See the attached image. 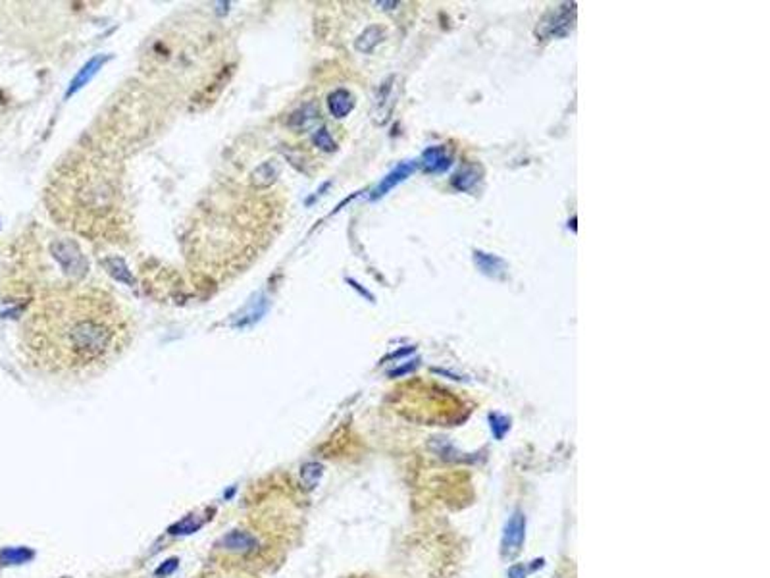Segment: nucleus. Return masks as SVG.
<instances>
[{"mask_svg":"<svg viewBox=\"0 0 770 578\" xmlns=\"http://www.w3.org/2000/svg\"><path fill=\"white\" fill-rule=\"evenodd\" d=\"M133 333V314L116 295L98 285H64L35 301L21 342L37 368L81 378L114 363Z\"/></svg>","mask_w":770,"mask_h":578,"instance_id":"nucleus-1","label":"nucleus"},{"mask_svg":"<svg viewBox=\"0 0 770 578\" xmlns=\"http://www.w3.org/2000/svg\"><path fill=\"white\" fill-rule=\"evenodd\" d=\"M576 21V4H560L551 12H547L543 20L537 25V37L541 39H558L568 35Z\"/></svg>","mask_w":770,"mask_h":578,"instance_id":"nucleus-2","label":"nucleus"},{"mask_svg":"<svg viewBox=\"0 0 770 578\" xmlns=\"http://www.w3.org/2000/svg\"><path fill=\"white\" fill-rule=\"evenodd\" d=\"M524 538H526V515L522 511H514L503 529V540H501L503 557H514L517 553H520V549L524 546Z\"/></svg>","mask_w":770,"mask_h":578,"instance_id":"nucleus-3","label":"nucleus"},{"mask_svg":"<svg viewBox=\"0 0 770 578\" xmlns=\"http://www.w3.org/2000/svg\"><path fill=\"white\" fill-rule=\"evenodd\" d=\"M397 102V78L391 76L387 81H383V85L380 89V95H378V102H376V122H387L393 107Z\"/></svg>","mask_w":770,"mask_h":578,"instance_id":"nucleus-4","label":"nucleus"},{"mask_svg":"<svg viewBox=\"0 0 770 578\" xmlns=\"http://www.w3.org/2000/svg\"><path fill=\"white\" fill-rule=\"evenodd\" d=\"M218 548L225 549V551H234V553H249V551H254L258 548V542L249 532L234 530L218 542Z\"/></svg>","mask_w":770,"mask_h":578,"instance_id":"nucleus-5","label":"nucleus"},{"mask_svg":"<svg viewBox=\"0 0 770 578\" xmlns=\"http://www.w3.org/2000/svg\"><path fill=\"white\" fill-rule=\"evenodd\" d=\"M420 164L428 174H441V172H447L451 168V157L445 153L443 147H429L422 155Z\"/></svg>","mask_w":770,"mask_h":578,"instance_id":"nucleus-6","label":"nucleus"},{"mask_svg":"<svg viewBox=\"0 0 770 578\" xmlns=\"http://www.w3.org/2000/svg\"><path fill=\"white\" fill-rule=\"evenodd\" d=\"M474 265L478 266V270L482 274L489 276V278H503L507 272V265L503 258H499L495 255H489L484 251H476L474 253Z\"/></svg>","mask_w":770,"mask_h":578,"instance_id":"nucleus-7","label":"nucleus"},{"mask_svg":"<svg viewBox=\"0 0 770 578\" xmlns=\"http://www.w3.org/2000/svg\"><path fill=\"white\" fill-rule=\"evenodd\" d=\"M35 559V551L31 548H4L0 549V565H23Z\"/></svg>","mask_w":770,"mask_h":578,"instance_id":"nucleus-8","label":"nucleus"},{"mask_svg":"<svg viewBox=\"0 0 770 578\" xmlns=\"http://www.w3.org/2000/svg\"><path fill=\"white\" fill-rule=\"evenodd\" d=\"M324 474V467L320 465V463H306V465H302L301 469V484L304 486V490L313 491L318 484H320V478H322Z\"/></svg>","mask_w":770,"mask_h":578,"instance_id":"nucleus-9","label":"nucleus"},{"mask_svg":"<svg viewBox=\"0 0 770 578\" xmlns=\"http://www.w3.org/2000/svg\"><path fill=\"white\" fill-rule=\"evenodd\" d=\"M352 104H354L352 97L347 91H335L332 97H330V110H332L333 116H337V118L347 116L352 110Z\"/></svg>","mask_w":770,"mask_h":578,"instance_id":"nucleus-10","label":"nucleus"},{"mask_svg":"<svg viewBox=\"0 0 770 578\" xmlns=\"http://www.w3.org/2000/svg\"><path fill=\"white\" fill-rule=\"evenodd\" d=\"M381 41H383V30L378 25H372L356 39V49L361 52H370L376 45H380Z\"/></svg>","mask_w":770,"mask_h":578,"instance_id":"nucleus-11","label":"nucleus"},{"mask_svg":"<svg viewBox=\"0 0 770 578\" xmlns=\"http://www.w3.org/2000/svg\"><path fill=\"white\" fill-rule=\"evenodd\" d=\"M205 519H199V517H195V515H191V517H187V519H183L181 522H176L174 526H170V534H193V532H196V530H201L203 526H205Z\"/></svg>","mask_w":770,"mask_h":578,"instance_id":"nucleus-12","label":"nucleus"},{"mask_svg":"<svg viewBox=\"0 0 770 578\" xmlns=\"http://www.w3.org/2000/svg\"><path fill=\"white\" fill-rule=\"evenodd\" d=\"M478 181V174H476V170H472V168H466V170H460L457 176L453 177V186L457 187L458 191H468V189H472V186Z\"/></svg>","mask_w":770,"mask_h":578,"instance_id":"nucleus-13","label":"nucleus"},{"mask_svg":"<svg viewBox=\"0 0 770 578\" xmlns=\"http://www.w3.org/2000/svg\"><path fill=\"white\" fill-rule=\"evenodd\" d=\"M489 422H491V432H493L495 440H503L505 434L510 430V421L503 414H497V412L489 414Z\"/></svg>","mask_w":770,"mask_h":578,"instance_id":"nucleus-14","label":"nucleus"},{"mask_svg":"<svg viewBox=\"0 0 770 578\" xmlns=\"http://www.w3.org/2000/svg\"><path fill=\"white\" fill-rule=\"evenodd\" d=\"M410 170H412V166H410V164H405V166L397 168V170H395V172H393V174H391V176L387 177V181H383V186H381L380 193H383V191H387L389 187H393V186H395V184H399V181H403V179H405V177H407V176H409V174H410Z\"/></svg>","mask_w":770,"mask_h":578,"instance_id":"nucleus-15","label":"nucleus"},{"mask_svg":"<svg viewBox=\"0 0 770 578\" xmlns=\"http://www.w3.org/2000/svg\"><path fill=\"white\" fill-rule=\"evenodd\" d=\"M536 565H514V567L508 568V578H526L530 573H534L536 568L543 567V559H539V561H534Z\"/></svg>","mask_w":770,"mask_h":578,"instance_id":"nucleus-16","label":"nucleus"},{"mask_svg":"<svg viewBox=\"0 0 770 578\" xmlns=\"http://www.w3.org/2000/svg\"><path fill=\"white\" fill-rule=\"evenodd\" d=\"M177 565H179V559L177 557L168 559L166 563H162V565L157 568V577H168V575H172V573L177 568Z\"/></svg>","mask_w":770,"mask_h":578,"instance_id":"nucleus-17","label":"nucleus"},{"mask_svg":"<svg viewBox=\"0 0 770 578\" xmlns=\"http://www.w3.org/2000/svg\"><path fill=\"white\" fill-rule=\"evenodd\" d=\"M376 6H381V10H391V6H399V2H378Z\"/></svg>","mask_w":770,"mask_h":578,"instance_id":"nucleus-18","label":"nucleus"}]
</instances>
